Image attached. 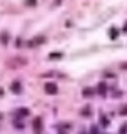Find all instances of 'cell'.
<instances>
[{"label":"cell","instance_id":"4fadbf2b","mask_svg":"<svg viewBox=\"0 0 127 134\" xmlns=\"http://www.w3.org/2000/svg\"><path fill=\"white\" fill-rule=\"evenodd\" d=\"M120 67H122L124 70H127V62H124V64H120Z\"/></svg>","mask_w":127,"mask_h":134},{"label":"cell","instance_id":"5b68a950","mask_svg":"<svg viewBox=\"0 0 127 134\" xmlns=\"http://www.w3.org/2000/svg\"><path fill=\"white\" fill-rule=\"evenodd\" d=\"M0 40H2V44L5 45L7 44V40H8V34L7 32H2V35H0Z\"/></svg>","mask_w":127,"mask_h":134},{"label":"cell","instance_id":"7c38bea8","mask_svg":"<svg viewBox=\"0 0 127 134\" xmlns=\"http://www.w3.org/2000/svg\"><path fill=\"white\" fill-rule=\"evenodd\" d=\"M100 121H102V124H104V126H107V124H109V122H107V119H105V117H100Z\"/></svg>","mask_w":127,"mask_h":134},{"label":"cell","instance_id":"30bf717a","mask_svg":"<svg viewBox=\"0 0 127 134\" xmlns=\"http://www.w3.org/2000/svg\"><path fill=\"white\" fill-rule=\"evenodd\" d=\"M99 92H100V94H105V86H104V84L99 86Z\"/></svg>","mask_w":127,"mask_h":134},{"label":"cell","instance_id":"8992f818","mask_svg":"<svg viewBox=\"0 0 127 134\" xmlns=\"http://www.w3.org/2000/svg\"><path fill=\"white\" fill-rule=\"evenodd\" d=\"M60 57H62V54H59V52L50 54V59H52V60H57V59H60Z\"/></svg>","mask_w":127,"mask_h":134},{"label":"cell","instance_id":"3957f363","mask_svg":"<svg viewBox=\"0 0 127 134\" xmlns=\"http://www.w3.org/2000/svg\"><path fill=\"white\" fill-rule=\"evenodd\" d=\"M44 40H45V39H44L42 35H40V37H35V39H32L30 42H28V45H30V47H35V45H40Z\"/></svg>","mask_w":127,"mask_h":134},{"label":"cell","instance_id":"6da1fadb","mask_svg":"<svg viewBox=\"0 0 127 134\" xmlns=\"http://www.w3.org/2000/svg\"><path fill=\"white\" fill-rule=\"evenodd\" d=\"M25 64H27V59H24V57H12L10 60H7L8 69H20Z\"/></svg>","mask_w":127,"mask_h":134},{"label":"cell","instance_id":"5bb4252c","mask_svg":"<svg viewBox=\"0 0 127 134\" xmlns=\"http://www.w3.org/2000/svg\"><path fill=\"white\" fill-rule=\"evenodd\" d=\"M27 3H28V5H33V3H35V2H33V0H28Z\"/></svg>","mask_w":127,"mask_h":134},{"label":"cell","instance_id":"ba28073f","mask_svg":"<svg viewBox=\"0 0 127 134\" xmlns=\"http://www.w3.org/2000/svg\"><path fill=\"white\" fill-rule=\"evenodd\" d=\"M12 89H14L15 92H20V84H19V82H14V86H12Z\"/></svg>","mask_w":127,"mask_h":134},{"label":"cell","instance_id":"7a4b0ae2","mask_svg":"<svg viewBox=\"0 0 127 134\" xmlns=\"http://www.w3.org/2000/svg\"><path fill=\"white\" fill-rule=\"evenodd\" d=\"M57 84H54V82H47L45 84V92L47 94H57Z\"/></svg>","mask_w":127,"mask_h":134},{"label":"cell","instance_id":"52a82bcc","mask_svg":"<svg viewBox=\"0 0 127 134\" xmlns=\"http://www.w3.org/2000/svg\"><path fill=\"white\" fill-rule=\"evenodd\" d=\"M92 94H94V91H92V89H84V96H85V97H90Z\"/></svg>","mask_w":127,"mask_h":134},{"label":"cell","instance_id":"277c9868","mask_svg":"<svg viewBox=\"0 0 127 134\" xmlns=\"http://www.w3.org/2000/svg\"><path fill=\"white\" fill-rule=\"evenodd\" d=\"M33 129H35V131H42V121H40V117H37V119L33 121Z\"/></svg>","mask_w":127,"mask_h":134},{"label":"cell","instance_id":"9a60e30c","mask_svg":"<svg viewBox=\"0 0 127 134\" xmlns=\"http://www.w3.org/2000/svg\"><path fill=\"white\" fill-rule=\"evenodd\" d=\"M124 30H125V32H127V24H125V29H124Z\"/></svg>","mask_w":127,"mask_h":134},{"label":"cell","instance_id":"9c48e42d","mask_svg":"<svg viewBox=\"0 0 127 134\" xmlns=\"http://www.w3.org/2000/svg\"><path fill=\"white\" fill-rule=\"evenodd\" d=\"M19 114H20V116H27V114H28V111H27L25 107H22V109L19 111Z\"/></svg>","mask_w":127,"mask_h":134},{"label":"cell","instance_id":"8fae6325","mask_svg":"<svg viewBox=\"0 0 127 134\" xmlns=\"http://www.w3.org/2000/svg\"><path fill=\"white\" fill-rule=\"evenodd\" d=\"M120 114H124V116L127 114V106H124V107H122V111H120Z\"/></svg>","mask_w":127,"mask_h":134}]
</instances>
